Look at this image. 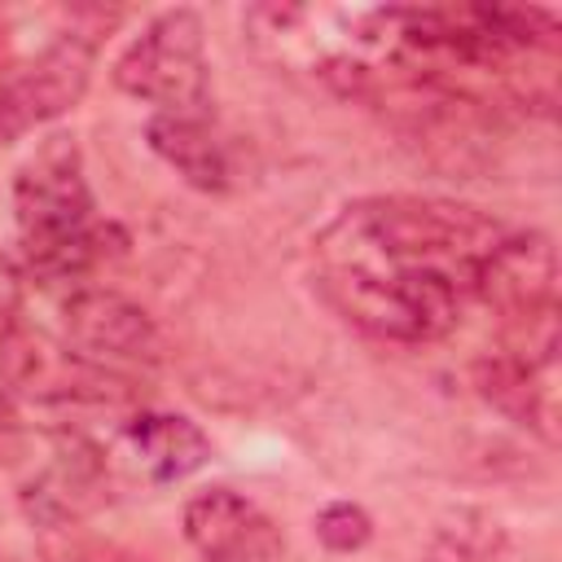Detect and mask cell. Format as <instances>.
Here are the masks:
<instances>
[{
	"instance_id": "15",
	"label": "cell",
	"mask_w": 562,
	"mask_h": 562,
	"mask_svg": "<svg viewBox=\"0 0 562 562\" xmlns=\"http://www.w3.org/2000/svg\"><path fill=\"white\" fill-rule=\"evenodd\" d=\"M35 123L26 119V110H22V101H18V92H13V83L4 79L0 83V145H9V140H18L22 132H31Z\"/></svg>"
},
{
	"instance_id": "1",
	"label": "cell",
	"mask_w": 562,
	"mask_h": 562,
	"mask_svg": "<svg viewBox=\"0 0 562 562\" xmlns=\"http://www.w3.org/2000/svg\"><path fill=\"white\" fill-rule=\"evenodd\" d=\"M509 228L474 206L439 198H364L338 211L316 237L321 268H435L448 272L465 294L474 263Z\"/></svg>"
},
{
	"instance_id": "7",
	"label": "cell",
	"mask_w": 562,
	"mask_h": 562,
	"mask_svg": "<svg viewBox=\"0 0 562 562\" xmlns=\"http://www.w3.org/2000/svg\"><path fill=\"white\" fill-rule=\"evenodd\" d=\"M184 540L202 562H281L277 522L233 487H206L184 501Z\"/></svg>"
},
{
	"instance_id": "6",
	"label": "cell",
	"mask_w": 562,
	"mask_h": 562,
	"mask_svg": "<svg viewBox=\"0 0 562 562\" xmlns=\"http://www.w3.org/2000/svg\"><path fill=\"white\" fill-rule=\"evenodd\" d=\"M470 294H479L496 316H505L509 325L536 321L553 307L558 294V255L549 233H505L479 263H474V281Z\"/></svg>"
},
{
	"instance_id": "3",
	"label": "cell",
	"mask_w": 562,
	"mask_h": 562,
	"mask_svg": "<svg viewBox=\"0 0 562 562\" xmlns=\"http://www.w3.org/2000/svg\"><path fill=\"white\" fill-rule=\"evenodd\" d=\"M316 285L347 325L386 342L443 338L465 299V290L435 268H321Z\"/></svg>"
},
{
	"instance_id": "4",
	"label": "cell",
	"mask_w": 562,
	"mask_h": 562,
	"mask_svg": "<svg viewBox=\"0 0 562 562\" xmlns=\"http://www.w3.org/2000/svg\"><path fill=\"white\" fill-rule=\"evenodd\" d=\"M114 83L158 114H202L211 92L206 31L193 9H162L119 53Z\"/></svg>"
},
{
	"instance_id": "8",
	"label": "cell",
	"mask_w": 562,
	"mask_h": 562,
	"mask_svg": "<svg viewBox=\"0 0 562 562\" xmlns=\"http://www.w3.org/2000/svg\"><path fill=\"white\" fill-rule=\"evenodd\" d=\"M66 338L92 360H158L162 329L158 321L119 290L83 285L66 299Z\"/></svg>"
},
{
	"instance_id": "9",
	"label": "cell",
	"mask_w": 562,
	"mask_h": 562,
	"mask_svg": "<svg viewBox=\"0 0 562 562\" xmlns=\"http://www.w3.org/2000/svg\"><path fill=\"white\" fill-rule=\"evenodd\" d=\"M92 61H97V40L83 31H61L22 75L9 79L26 119L40 127V123H53L66 110H75L88 92Z\"/></svg>"
},
{
	"instance_id": "13",
	"label": "cell",
	"mask_w": 562,
	"mask_h": 562,
	"mask_svg": "<svg viewBox=\"0 0 562 562\" xmlns=\"http://www.w3.org/2000/svg\"><path fill=\"white\" fill-rule=\"evenodd\" d=\"M369 536H373V518L356 501H329L316 514V540L329 553H356L369 544Z\"/></svg>"
},
{
	"instance_id": "10",
	"label": "cell",
	"mask_w": 562,
	"mask_h": 562,
	"mask_svg": "<svg viewBox=\"0 0 562 562\" xmlns=\"http://www.w3.org/2000/svg\"><path fill=\"white\" fill-rule=\"evenodd\" d=\"M470 382L479 400H487L496 413L527 426L544 443H558V408H553V391L544 386V369H531L514 351H492L470 364Z\"/></svg>"
},
{
	"instance_id": "14",
	"label": "cell",
	"mask_w": 562,
	"mask_h": 562,
	"mask_svg": "<svg viewBox=\"0 0 562 562\" xmlns=\"http://www.w3.org/2000/svg\"><path fill=\"white\" fill-rule=\"evenodd\" d=\"M22 299H26V277H22V268L0 250V342L18 329Z\"/></svg>"
},
{
	"instance_id": "12",
	"label": "cell",
	"mask_w": 562,
	"mask_h": 562,
	"mask_svg": "<svg viewBox=\"0 0 562 562\" xmlns=\"http://www.w3.org/2000/svg\"><path fill=\"white\" fill-rule=\"evenodd\" d=\"M123 439L149 483H180L211 461V439L180 413H136L123 426Z\"/></svg>"
},
{
	"instance_id": "2",
	"label": "cell",
	"mask_w": 562,
	"mask_h": 562,
	"mask_svg": "<svg viewBox=\"0 0 562 562\" xmlns=\"http://www.w3.org/2000/svg\"><path fill=\"white\" fill-rule=\"evenodd\" d=\"M13 211L26 268L44 281H79L127 246L119 224L97 220L75 136H48L18 167Z\"/></svg>"
},
{
	"instance_id": "5",
	"label": "cell",
	"mask_w": 562,
	"mask_h": 562,
	"mask_svg": "<svg viewBox=\"0 0 562 562\" xmlns=\"http://www.w3.org/2000/svg\"><path fill=\"white\" fill-rule=\"evenodd\" d=\"M0 364H4L9 386H18L31 400H48V404H123L136 395L123 373L44 334L13 329L0 342Z\"/></svg>"
},
{
	"instance_id": "11",
	"label": "cell",
	"mask_w": 562,
	"mask_h": 562,
	"mask_svg": "<svg viewBox=\"0 0 562 562\" xmlns=\"http://www.w3.org/2000/svg\"><path fill=\"white\" fill-rule=\"evenodd\" d=\"M145 140L184 184L202 193H224L233 184L228 149L202 114H154L145 123Z\"/></svg>"
}]
</instances>
